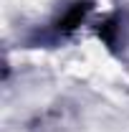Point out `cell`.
<instances>
[{
	"instance_id": "obj_1",
	"label": "cell",
	"mask_w": 129,
	"mask_h": 132,
	"mask_svg": "<svg viewBox=\"0 0 129 132\" xmlns=\"http://www.w3.org/2000/svg\"><path fill=\"white\" fill-rule=\"evenodd\" d=\"M91 10H94L91 0H73V3H68L63 8V13L51 20L46 33H41V41H63V38H71L86 23V18H89Z\"/></svg>"
},
{
	"instance_id": "obj_2",
	"label": "cell",
	"mask_w": 129,
	"mask_h": 132,
	"mask_svg": "<svg viewBox=\"0 0 129 132\" xmlns=\"http://www.w3.org/2000/svg\"><path fill=\"white\" fill-rule=\"evenodd\" d=\"M96 36L104 41V46L109 51H116L119 46H124V18L119 13L104 18L96 28Z\"/></svg>"
}]
</instances>
